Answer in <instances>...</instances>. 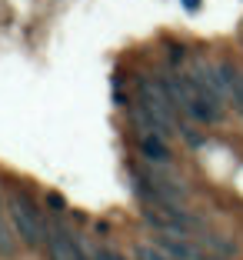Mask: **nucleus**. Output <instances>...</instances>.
I'll return each mask as SVG.
<instances>
[{"label": "nucleus", "instance_id": "f03ea898", "mask_svg": "<svg viewBox=\"0 0 243 260\" xmlns=\"http://www.w3.org/2000/svg\"><path fill=\"white\" fill-rule=\"evenodd\" d=\"M47 253H50V260H80V244L60 220L47 227Z\"/></svg>", "mask_w": 243, "mask_h": 260}, {"label": "nucleus", "instance_id": "6e6552de", "mask_svg": "<svg viewBox=\"0 0 243 260\" xmlns=\"http://www.w3.org/2000/svg\"><path fill=\"white\" fill-rule=\"evenodd\" d=\"M183 7H187V10H197V7H200V0H183Z\"/></svg>", "mask_w": 243, "mask_h": 260}, {"label": "nucleus", "instance_id": "f257e3e1", "mask_svg": "<svg viewBox=\"0 0 243 260\" xmlns=\"http://www.w3.org/2000/svg\"><path fill=\"white\" fill-rule=\"evenodd\" d=\"M7 210H10V220H14V230L20 234V240H23L27 247H40V244L47 240V227H44V220H40V214L33 210V204L23 197V193L10 197Z\"/></svg>", "mask_w": 243, "mask_h": 260}, {"label": "nucleus", "instance_id": "423d86ee", "mask_svg": "<svg viewBox=\"0 0 243 260\" xmlns=\"http://www.w3.org/2000/svg\"><path fill=\"white\" fill-rule=\"evenodd\" d=\"M47 204H50L57 214H63V210H67V200H63L60 193H47Z\"/></svg>", "mask_w": 243, "mask_h": 260}, {"label": "nucleus", "instance_id": "0eeeda50", "mask_svg": "<svg viewBox=\"0 0 243 260\" xmlns=\"http://www.w3.org/2000/svg\"><path fill=\"white\" fill-rule=\"evenodd\" d=\"M114 104H117V107H127L130 100H127V97H123V93H120V90H117V93H114Z\"/></svg>", "mask_w": 243, "mask_h": 260}, {"label": "nucleus", "instance_id": "20e7f679", "mask_svg": "<svg viewBox=\"0 0 243 260\" xmlns=\"http://www.w3.org/2000/svg\"><path fill=\"white\" fill-rule=\"evenodd\" d=\"M14 253H17V240L10 234V227L0 220V257H14Z\"/></svg>", "mask_w": 243, "mask_h": 260}, {"label": "nucleus", "instance_id": "1a4fd4ad", "mask_svg": "<svg viewBox=\"0 0 243 260\" xmlns=\"http://www.w3.org/2000/svg\"><path fill=\"white\" fill-rule=\"evenodd\" d=\"M0 210H4V200H0Z\"/></svg>", "mask_w": 243, "mask_h": 260}, {"label": "nucleus", "instance_id": "7ed1b4c3", "mask_svg": "<svg viewBox=\"0 0 243 260\" xmlns=\"http://www.w3.org/2000/svg\"><path fill=\"white\" fill-rule=\"evenodd\" d=\"M140 153H144L147 164H173V153H170L163 134H144L140 137Z\"/></svg>", "mask_w": 243, "mask_h": 260}, {"label": "nucleus", "instance_id": "39448f33", "mask_svg": "<svg viewBox=\"0 0 243 260\" xmlns=\"http://www.w3.org/2000/svg\"><path fill=\"white\" fill-rule=\"evenodd\" d=\"M167 57H170V63L177 67V63L187 60V47H183V44H167Z\"/></svg>", "mask_w": 243, "mask_h": 260}]
</instances>
